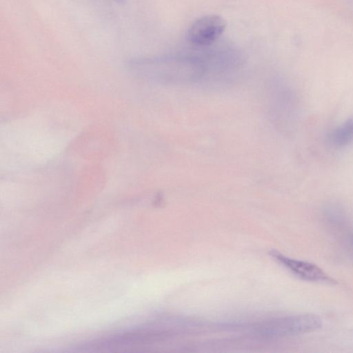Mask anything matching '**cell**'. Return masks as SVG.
Listing matches in <instances>:
<instances>
[{
    "label": "cell",
    "instance_id": "cell-1",
    "mask_svg": "<svg viewBox=\"0 0 353 353\" xmlns=\"http://www.w3.org/2000/svg\"><path fill=\"white\" fill-rule=\"evenodd\" d=\"M132 70L151 81L169 85H185L203 81V72L195 61L136 60Z\"/></svg>",
    "mask_w": 353,
    "mask_h": 353
},
{
    "label": "cell",
    "instance_id": "cell-2",
    "mask_svg": "<svg viewBox=\"0 0 353 353\" xmlns=\"http://www.w3.org/2000/svg\"><path fill=\"white\" fill-rule=\"evenodd\" d=\"M294 90L285 83H276L268 88L267 108L272 123L281 130H291L298 115V103Z\"/></svg>",
    "mask_w": 353,
    "mask_h": 353
},
{
    "label": "cell",
    "instance_id": "cell-3",
    "mask_svg": "<svg viewBox=\"0 0 353 353\" xmlns=\"http://www.w3.org/2000/svg\"><path fill=\"white\" fill-rule=\"evenodd\" d=\"M322 326L321 319L314 314H301L272 320L259 329L265 336H288L308 333Z\"/></svg>",
    "mask_w": 353,
    "mask_h": 353
},
{
    "label": "cell",
    "instance_id": "cell-4",
    "mask_svg": "<svg viewBox=\"0 0 353 353\" xmlns=\"http://www.w3.org/2000/svg\"><path fill=\"white\" fill-rule=\"evenodd\" d=\"M226 21L217 14H208L194 21L188 32V39L197 46H208L223 33Z\"/></svg>",
    "mask_w": 353,
    "mask_h": 353
},
{
    "label": "cell",
    "instance_id": "cell-5",
    "mask_svg": "<svg viewBox=\"0 0 353 353\" xmlns=\"http://www.w3.org/2000/svg\"><path fill=\"white\" fill-rule=\"evenodd\" d=\"M270 254L275 261L303 280L330 285L337 283L335 279L314 263L288 257L275 250L271 251Z\"/></svg>",
    "mask_w": 353,
    "mask_h": 353
},
{
    "label": "cell",
    "instance_id": "cell-6",
    "mask_svg": "<svg viewBox=\"0 0 353 353\" xmlns=\"http://www.w3.org/2000/svg\"><path fill=\"white\" fill-rule=\"evenodd\" d=\"M330 144L341 149L353 143V118L348 119L336 127L328 135Z\"/></svg>",
    "mask_w": 353,
    "mask_h": 353
},
{
    "label": "cell",
    "instance_id": "cell-7",
    "mask_svg": "<svg viewBox=\"0 0 353 353\" xmlns=\"http://www.w3.org/2000/svg\"><path fill=\"white\" fill-rule=\"evenodd\" d=\"M114 2H117L118 3H123L125 0H113Z\"/></svg>",
    "mask_w": 353,
    "mask_h": 353
}]
</instances>
